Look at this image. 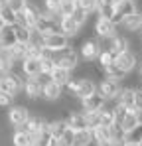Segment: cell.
<instances>
[{"label":"cell","mask_w":142,"mask_h":146,"mask_svg":"<svg viewBox=\"0 0 142 146\" xmlns=\"http://www.w3.org/2000/svg\"><path fill=\"white\" fill-rule=\"evenodd\" d=\"M124 142H136V144H142V122L136 124L134 128H130L124 136Z\"/></svg>","instance_id":"cell-35"},{"label":"cell","mask_w":142,"mask_h":146,"mask_svg":"<svg viewBox=\"0 0 142 146\" xmlns=\"http://www.w3.org/2000/svg\"><path fill=\"white\" fill-rule=\"evenodd\" d=\"M120 26H122L126 32H130V34H132V32H140L142 30V14L140 12H134V14L126 16Z\"/></svg>","instance_id":"cell-21"},{"label":"cell","mask_w":142,"mask_h":146,"mask_svg":"<svg viewBox=\"0 0 142 146\" xmlns=\"http://www.w3.org/2000/svg\"><path fill=\"white\" fill-rule=\"evenodd\" d=\"M38 81H40V83H42V85H47V83H49V81H53V79H51V75H49V73H40V75H38Z\"/></svg>","instance_id":"cell-48"},{"label":"cell","mask_w":142,"mask_h":146,"mask_svg":"<svg viewBox=\"0 0 142 146\" xmlns=\"http://www.w3.org/2000/svg\"><path fill=\"white\" fill-rule=\"evenodd\" d=\"M134 109H138L142 113V87L134 89Z\"/></svg>","instance_id":"cell-46"},{"label":"cell","mask_w":142,"mask_h":146,"mask_svg":"<svg viewBox=\"0 0 142 146\" xmlns=\"http://www.w3.org/2000/svg\"><path fill=\"white\" fill-rule=\"evenodd\" d=\"M4 2H6L16 14H20L24 8H26V4H28V0H4Z\"/></svg>","instance_id":"cell-44"},{"label":"cell","mask_w":142,"mask_h":146,"mask_svg":"<svg viewBox=\"0 0 142 146\" xmlns=\"http://www.w3.org/2000/svg\"><path fill=\"white\" fill-rule=\"evenodd\" d=\"M93 130L91 128H83V130H75V146H93Z\"/></svg>","instance_id":"cell-26"},{"label":"cell","mask_w":142,"mask_h":146,"mask_svg":"<svg viewBox=\"0 0 142 146\" xmlns=\"http://www.w3.org/2000/svg\"><path fill=\"white\" fill-rule=\"evenodd\" d=\"M103 42H107L103 49H109L115 57H117L118 53H122V51H126V49H128V38L118 36V34H117V36H113L111 40H103Z\"/></svg>","instance_id":"cell-13"},{"label":"cell","mask_w":142,"mask_h":146,"mask_svg":"<svg viewBox=\"0 0 142 146\" xmlns=\"http://www.w3.org/2000/svg\"><path fill=\"white\" fill-rule=\"evenodd\" d=\"M30 119V107L28 105H12L10 107V111H8V122H10V126H14V128H22L26 121Z\"/></svg>","instance_id":"cell-3"},{"label":"cell","mask_w":142,"mask_h":146,"mask_svg":"<svg viewBox=\"0 0 142 146\" xmlns=\"http://www.w3.org/2000/svg\"><path fill=\"white\" fill-rule=\"evenodd\" d=\"M14 44H16L14 26H4L0 30V48H12Z\"/></svg>","instance_id":"cell-24"},{"label":"cell","mask_w":142,"mask_h":146,"mask_svg":"<svg viewBox=\"0 0 142 146\" xmlns=\"http://www.w3.org/2000/svg\"><path fill=\"white\" fill-rule=\"evenodd\" d=\"M115 12H118L122 18H126V16H130V14H134L136 12V6H134V0H122L120 4L115 6Z\"/></svg>","instance_id":"cell-32"},{"label":"cell","mask_w":142,"mask_h":146,"mask_svg":"<svg viewBox=\"0 0 142 146\" xmlns=\"http://www.w3.org/2000/svg\"><path fill=\"white\" fill-rule=\"evenodd\" d=\"M61 95H63V85H59L55 81H49L47 85H44V89H42V99L44 101H49V103L59 101Z\"/></svg>","instance_id":"cell-15"},{"label":"cell","mask_w":142,"mask_h":146,"mask_svg":"<svg viewBox=\"0 0 142 146\" xmlns=\"http://www.w3.org/2000/svg\"><path fill=\"white\" fill-rule=\"evenodd\" d=\"M91 130H93V140H95V144L111 140V128H109V126H95V128H91Z\"/></svg>","instance_id":"cell-33"},{"label":"cell","mask_w":142,"mask_h":146,"mask_svg":"<svg viewBox=\"0 0 142 146\" xmlns=\"http://www.w3.org/2000/svg\"><path fill=\"white\" fill-rule=\"evenodd\" d=\"M79 51H81V57L85 61H97L99 53L103 51V42L99 38H89L79 46Z\"/></svg>","instance_id":"cell-5"},{"label":"cell","mask_w":142,"mask_h":146,"mask_svg":"<svg viewBox=\"0 0 142 146\" xmlns=\"http://www.w3.org/2000/svg\"><path fill=\"white\" fill-rule=\"evenodd\" d=\"M103 73H105V77H109V79H115V81H118V83H122V81L126 79V75H128L126 71H122V69L118 67L117 63H111L109 67H105V69H103Z\"/></svg>","instance_id":"cell-29"},{"label":"cell","mask_w":142,"mask_h":146,"mask_svg":"<svg viewBox=\"0 0 142 146\" xmlns=\"http://www.w3.org/2000/svg\"><path fill=\"white\" fill-rule=\"evenodd\" d=\"M32 32H34V30H30L28 26L14 24V34H16V42H20V44H30V40H32Z\"/></svg>","instance_id":"cell-31"},{"label":"cell","mask_w":142,"mask_h":146,"mask_svg":"<svg viewBox=\"0 0 142 146\" xmlns=\"http://www.w3.org/2000/svg\"><path fill=\"white\" fill-rule=\"evenodd\" d=\"M4 26H6V24H4V20H2V16H0V30H2Z\"/></svg>","instance_id":"cell-50"},{"label":"cell","mask_w":142,"mask_h":146,"mask_svg":"<svg viewBox=\"0 0 142 146\" xmlns=\"http://www.w3.org/2000/svg\"><path fill=\"white\" fill-rule=\"evenodd\" d=\"M140 34H142V32H140Z\"/></svg>","instance_id":"cell-54"},{"label":"cell","mask_w":142,"mask_h":146,"mask_svg":"<svg viewBox=\"0 0 142 146\" xmlns=\"http://www.w3.org/2000/svg\"><path fill=\"white\" fill-rule=\"evenodd\" d=\"M42 89L44 85L38 81V77H26L22 85V91L28 101H36V99H42Z\"/></svg>","instance_id":"cell-8"},{"label":"cell","mask_w":142,"mask_h":146,"mask_svg":"<svg viewBox=\"0 0 142 146\" xmlns=\"http://www.w3.org/2000/svg\"><path fill=\"white\" fill-rule=\"evenodd\" d=\"M111 63H115V55H113L109 49H103V51L99 53V57H97V65H99L101 69H105V67H109Z\"/></svg>","instance_id":"cell-36"},{"label":"cell","mask_w":142,"mask_h":146,"mask_svg":"<svg viewBox=\"0 0 142 146\" xmlns=\"http://www.w3.org/2000/svg\"><path fill=\"white\" fill-rule=\"evenodd\" d=\"M10 49V53H12V57L16 59V61H22L24 57L28 55V44H20V42H16Z\"/></svg>","instance_id":"cell-34"},{"label":"cell","mask_w":142,"mask_h":146,"mask_svg":"<svg viewBox=\"0 0 142 146\" xmlns=\"http://www.w3.org/2000/svg\"><path fill=\"white\" fill-rule=\"evenodd\" d=\"M42 12H44V10H42L40 4H32V2H28L26 8L18 14V24L28 26L30 30H34V26H36V22H38V18L42 16Z\"/></svg>","instance_id":"cell-1"},{"label":"cell","mask_w":142,"mask_h":146,"mask_svg":"<svg viewBox=\"0 0 142 146\" xmlns=\"http://www.w3.org/2000/svg\"><path fill=\"white\" fill-rule=\"evenodd\" d=\"M120 83L115 81V79H109V77H105V79H101L99 81V85H97V91L103 95V97L107 99V101H117L118 93H120Z\"/></svg>","instance_id":"cell-7"},{"label":"cell","mask_w":142,"mask_h":146,"mask_svg":"<svg viewBox=\"0 0 142 146\" xmlns=\"http://www.w3.org/2000/svg\"><path fill=\"white\" fill-rule=\"evenodd\" d=\"M95 91H97V83H95L93 79H81V85L77 89V99L89 97V95H93Z\"/></svg>","instance_id":"cell-28"},{"label":"cell","mask_w":142,"mask_h":146,"mask_svg":"<svg viewBox=\"0 0 142 146\" xmlns=\"http://www.w3.org/2000/svg\"><path fill=\"white\" fill-rule=\"evenodd\" d=\"M99 115H101V122H99V126H113L115 122H117V115H115V107H103L101 111H99Z\"/></svg>","instance_id":"cell-27"},{"label":"cell","mask_w":142,"mask_h":146,"mask_svg":"<svg viewBox=\"0 0 142 146\" xmlns=\"http://www.w3.org/2000/svg\"><path fill=\"white\" fill-rule=\"evenodd\" d=\"M55 65L65 67L69 71H75L77 65H79V53H77V49L65 48V49H61V51H57L55 53Z\"/></svg>","instance_id":"cell-2"},{"label":"cell","mask_w":142,"mask_h":146,"mask_svg":"<svg viewBox=\"0 0 142 146\" xmlns=\"http://www.w3.org/2000/svg\"><path fill=\"white\" fill-rule=\"evenodd\" d=\"M57 24H59V32H61L63 36H67L69 40L75 38V36H79V32H81V26L77 24L71 16H63Z\"/></svg>","instance_id":"cell-16"},{"label":"cell","mask_w":142,"mask_h":146,"mask_svg":"<svg viewBox=\"0 0 142 146\" xmlns=\"http://www.w3.org/2000/svg\"><path fill=\"white\" fill-rule=\"evenodd\" d=\"M79 85H81V77L73 75L69 81H67V85H65V91H67L69 95H75V97H77V89H79Z\"/></svg>","instance_id":"cell-41"},{"label":"cell","mask_w":142,"mask_h":146,"mask_svg":"<svg viewBox=\"0 0 142 146\" xmlns=\"http://www.w3.org/2000/svg\"><path fill=\"white\" fill-rule=\"evenodd\" d=\"M75 4H77V2H75ZM89 14H91V12H87V10H83V8H79V6H77V8L73 10V14H71V18H73V20H75V22H77L79 26H83L85 22H87V18H89Z\"/></svg>","instance_id":"cell-40"},{"label":"cell","mask_w":142,"mask_h":146,"mask_svg":"<svg viewBox=\"0 0 142 146\" xmlns=\"http://www.w3.org/2000/svg\"><path fill=\"white\" fill-rule=\"evenodd\" d=\"M140 79H142V67H140Z\"/></svg>","instance_id":"cell-51"},{"label":"cell","mask_w":142,"mask_h":146,"mask_svg":"<svg viewBox=\"0 0 142 146\" xmlns=\"http://www.w3.org/2000/svg\"><path fill=\"white\" fill-rule=\"evenodd\" d=\"M55 142H57V146H75V130H71L69 126H67V130Z\"/></svg>","instance_id":"cell-37"},{"label":"cell","mask_w":142,"mask_h":146,"mask_svg":"<svg viewBox=\"0 0 142 146\" xmlns=\"http://www.w3.org/2000/svg\"><path fill=\"white\" fill-rule=\"evenodd\" d=\"M105 105H107V99L103 97L99 91H95L93 95H89V97L81 99V109H83L85 113H91V111H101Z\"/></svg>","instance_id":"cell-11"},{"label":"cell","mask_w":142,"mask_h":146,"mask_svg":"<svg viewBox=\"0 0 142 146\" xmlns=\"http://www.w3.org/2000/svg\"><path fill=\"white\" fill-rule=\"evenodd\" d=\"M117 103L122 105L124 109H134V89L132 87H120Z\"/></svg>","instance_id":"cell-22"},{"label":"cell","mask_w":142,"mask_h":146,"mask_svg":"<svg viewBox=\"0 0 142 146\" xmlns=\"http://www.w3.org/2000/svg\"><path fill=\"white\" fill-rule=\"evenodd\" d=\"M20 63H22V73L26 77H38L42 73V61L38 57H24Z\"/></svg>","instance_id":"cell-18"},{"label":"cell","mask_w":142,"mask_h":146,"mask_svg":"<svg viewBox=\"0 0 142 146\" xmlns=\"http://www.w3.org/2000/svg\"><path fill=\"white\" fill-rule=\"evenodd\" d=\"M65 122L71 130H83V128H89L87 124V117H85V111H71L65 115Z\"/></svg>","instance_id":"cell-14"},{"label":"cell","mask_w":142,"mask_h":146,"mask_svg":"<svg viewBox=\"0 0 142 146\" xmlns=\"http://www.w3.org/2000/svg\"><path fill=\"white\" fill-rule=\"evenodd\" d=\"M111 128V140H118V142H124V136H126V130L118 124V122H115L113 126H109Z\"/></svg>","instance_id":"cell-39"},{"label":"cell","mask_w":142,"mask_h":146,"mask_svg":"<svg viewBox=\"0 0 142 146\" xmlns=\"http://www.w3.org/2000/svg\"><path fill=\"white\" fill-rule=\"evenodd\" d=\"M122 146H142V144H136V142H124Z\"/></svg>","instance_id":"cell-49"},{"label":"cell","mask_w":142,"mask_h":146,"mask_svg":"<svg viewBox=\"0 0 142 146\" xmlns=\"http://www.w3.org/2000/svg\"><path fill=\"white\" fill-rule=\"evenodd\" d=\"M53 144V138H51V134H49V130L44 128L36 138H34V144L32 146H51Z\"/></svg>","instance_id":"cell-38"},{"label":"cell","mask_w":142,"mask_h":146,"mask_svg":"<svg viewBox=\"0 0 142 146\" xmlns=\"http://www.w3.org/2000/svg\"><path fill=\"white\" fill-rule=\"evenodd\" d=\"M75 8H77V4H75L73 0H61V8H59V10H61L63 16H71Z\"/></svg>","instance_id":"cell-42"},{"label":"cell","mask_w":142,"mask_h":146,"mask_svg":"<svg viewBox=\"0 0 142 146\" xmlns=\"http://www.w3.org/2000/svg\"><path fill=\"white\" fill-rule=\"evenodd\" d=\"M47 130H49L51 138L57 140V138L67 130V122H65V119H53V121H47Z\"/></svg>","instance_id":"cell-23"},{"label":"cell","mask_w":142,"mask_h":146,"mask_svg":"<svg viewBox=\"0 0 142 146\" xmlns=\"http://www.w3.org/2000/svg\"><path fill=\"white\" fill-rule=\"evenodd\" d=\"M115 63H117L122 71L132 73L134 69H136V65H138V57H136V55H134L130 49H126V51L118 53L117 57H115Z\"/></svg>","instance_id":"cell-9"},{"label":"cell","mask_w":142,"mask_h":146,"mask_svg":"<svg viewBox=\"0 0 142 146\" xmlns=\"http://www.w3.org/2000/svg\"><path fill=\"white\" fill-rule=\"evenodd\" d=\"M42 46L57 53V51H61V49L69 48V38H67V36H63L61 32L46 34V36H42Z\"/></svg>","instance_id":"cell-4"},{"label":"cell","mask_w":142,"mask_h":146,"mask_svg":"<svg viewBox=\"0 0 142 146\" xmlns=\"http://www.w3.org/2000/svg\"><path fill=\"white\" fill-rule=\"evenodd\" d=\"M10 142H12V146H32L34 144V136L24 128H16L12 138H10Z\"/></svg>","instance_id":"cell-20"},{"label":"cell","mask_w":142,"mask_h":146,"mask_svg":"<svg viewBox=\"0 0 142 146\" xmlns=\"http://www.w3.org/2000/svg\"><path fill=\"white\" fill-rule=\"evenodd\" d=\"M16 65V59L12 57L10 49L8 48H0V75L4 73H10Z\"/></svg>","instance_id":"cell-19"},{"label":"cell","mask_w":142,"mask_h":146,"mask_svg":"<svg viewBox=\"0 0 142 146\" xmlns=\"http://www.w3.org/2000/svg\"><path fill=\"white\" fill-rule=\"evenodd\" d=\"M42 61V59H40ZM55 67V59H44L42 61V71L44 73H51V69Z\"/></svg>","instance_id":"cell-47"},{"label":"cell","mask_w":142,"mask_h":146,"mask_svg":"<svg viewBox=\"0 0 142 146\" xmlns=\"http://www.w3.org/2000/svg\"><path fill=\"white\" fill-rule=\"evenodd\" d=\"M2 4H4V0H0V6H2Z\"/></svg>","instance_id":"cell-52"},{"label":"cell","mask_w":142,"mask_h":146,"mask_svg":"<svg viewBox=\"0 0 142 146\" xmlns=\"http://www.w3.org/2000/svg\"><path fill=\"white\" fill-rule=\"evenodd\" d=\"M51 79L55 81V83H59V85H67V81H69L71 77H73V71H69V69H65V67H59V65H55L53 69H51Z\"/></svg>","instance_id":"cell-25"},{"label":"cell","mask_w":142,"mask_h":146,"mask_svg":"<svg viewBox=\"0 0 142 146\" xmlns=\"http://www.w3.org/2000/svg\"><path fill=\"white\" fill-rule=\"evenodd\" d=\"M34 32H38V34H42V36L53 34V32H59V24H57L53 18H49L47 14L42 12V16L38 18V22H36V26H34Z\"/></svg>","instance_id":"cell-10"},{"label":"cell","mask_w":142,"mask_h":146,"mask_svg":"<svg viewBox=\"0 0 142 146\" xmlns=\"http://www.w3.org/2000/svg\"><path fill=\"white\" fill-rule=\"evenodd\" d=\"M93 34L99 40H111L113 36H117V26L113 24L109 18H103L99 16L93 24Z\"/></svg>","instance_id":"cell-6"},{"label":"cell","mask_w":142,"mask_h":146,"mask_svg":"<svg viewBox=\"0 0 142 146\" xmlns=\"http://www.w3.org/2000/svg\"><path fill=\"white\" fill-rule=\"evenodd\" d=\"M14 105V97L8 93H0V109H10Z\"/></svg>","instance_id":"cell-45"},{"label":"cell","mask_w":142,"mask_h":146,"mask_svg":"<svg viewBox=\"0 0 142 146\" xmlns=\"http://www.w3.org/2000/svg\"><path fill=\"white\" fill-rule=\"evenodd\" d=\"M140 122H142V113H140V111H138V109H128V111L124 113V117L120 119L118 124L128 132L130 128H134V126L140 124Z\"/></svg>","instance_id":"cell-17"},{"label":"cell","mask_w":142,"mask_h":146,"mask_svg":"<svg viewBox=\"0 0 142 146\" xmlns=\"http://www.w3.org/2000/svg\"><path fill=\"white\" fill-rule=\"evenodd\" d=\"M0 16H2V20H4V24L6 26H14V24H18V14L4 2L2 6H0Z\"/></svg>","instance_id":"cell-30"},{"label":"cell","mask_w":142,"mask_h":146,"mask_svg":"<svg viewBox=\"0 0 142 146\" xmlns=\"http://www.w3.org/2000/svg\"><path fill=\"white\" fill-rule=\"evenodd\" d=\"M73 2H77V0H73Z\"/></svg>","instance_id":"cell-53"},{"label":"cell","mask_w":142,"mask_h":146,"mask_svg":"<svg viewBox=\"0 0 142 146\" xmlns=\"http://www.w3.org/2000/svg\"><path fill=\"white\" fill-rule=\"evenodd\" d=\"M85 117H87V124H89V128H95V126H99V122H101V115H99V111L85 113Z\"/></svg>","instance_id":"cell-43"},{"label":"cell","mask_w":142,"mask_h":146,"mask_svg":"<svg viewBox=\"0 0 142 146\" xmlns=\"http://www.w3.org/2000/svg\"><path fill=\"white\" fill-rule=\"evenodd\" d=\"M22 128H24V130H28V132L36 138L44 128H47V119H46V117H42V115H34V117L30 115V119L26 121V124H24Z\"/></svg>","instance_id":"cell-12"}]
</instances>
